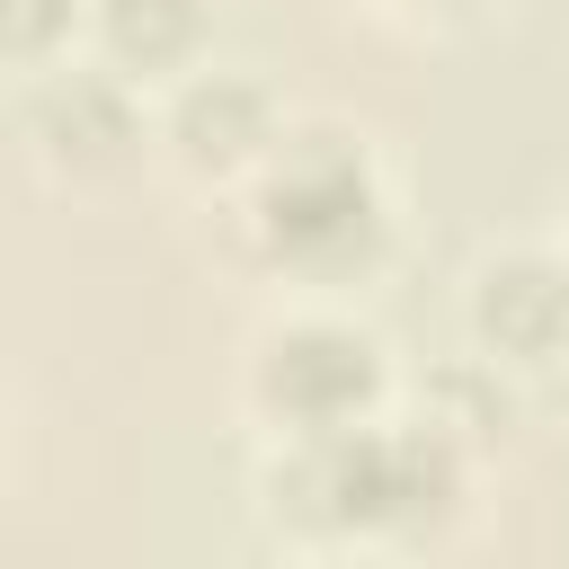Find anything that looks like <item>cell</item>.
I'll return each mask as SVG.
<instances>
[{
    "instance_id": "6da1fadb",
    "label": "cell",
    "mask_w": 569,
    "mask_h": 569,
    "mask_svg": "<svg viewBox=\"0 0 569 569\" xmlns=\"http://www.w3.org/2000/svg\"><path fill=\"white\" fill-rule=\"evenodd\" d=\"M498 453H480L418 382L311 445H249V525L284 560H409L445 551L489 480Z\"/></svg>"
},
{
    "instance_id": "7a4b0ae2",
    "label": "cell",
    "mask_w": 569,
    "mask_h": 569,
    "mask_svg": "<svg viewBox=\"0 0 569 569\" xmlns=\"http://www.w3.org/2000/svg\"><path fill=\"white\" fill-rule=\"evenodd\" d=\"M222 258L267 293L365 302L409 258V187L391 151L347 116H293L276 160L213 204Z\"/></svg>"
},
{
    "instance_id": "3957f363",
    "label": "cell",
    "mask_w": 569,
    "mask_h": 569,
    "mask_svg": "<svg viewBox=\"0 0 569 569\" xmlns=\"http://www.w3.org/2000/svg\"><path fill=\"white\" fill-rule=\"evenodd\" d=\"M409 391L391 338L373 329L365 302L338 293H267V311L240 329L231 356V418L249 445H311L382 418Z\"/></svg>"
},
{
    "instance_id": "277c9868",
    "label": "cell",
    "mask_w": 569,
    "mask_h": 569,
    "mask_svg": "<svg viewBox=\"0 0 569 569\" xmlns=\"http://www.w3.org/2000/svg\"><path fill=\"white\" fill-rule=\"evenodd\" d=\"M9 142L44 196L98 204L160 169V98L98 53L9 80Z\"/></svg>"
},
{
    "instance_id": "5b68a950",
    "label": "cell",
    "mask_w": 569,
    "mask_h": 569,
    "mask_svg": "<svg viewBox=\"0 0 569 569\" xmlns=\"http://www.w3.org/2000/svg\"><path fill=\"white\" fill-rule=\"evenodd\" d=\"M293 116H302V107H293L258 62H222V53H213V62H196L187 80L160 89V178L213 213L222 196H240V187L276 160V142L293 133Z\"/></svg>"
},
{
    "instance_id": "8992f818",
    "label": "cell",
    "mask_w": 569,
    "mask_h": 569,
    "mask_svg": "<svg viewBox=\"0 0 569 569\" xmlns=\"http://www.w3.org/2000/svg\"><path fill=\"white\" fill-rule=\"evenodd\" d=\"M453 338L525 391L569 373V249L551 231L480 240L453 276Z\"/></svg>"
},
{
    "instance_id": "52a82bcc",
    "label": "cell",
    "mask_w": 569,
    "mask_h": 569,
    "mask_svg": "<svg viewBox=\"0 0 569 569\" xmlns=\"http://www.w3.org/2000/svg\"><path fill=\"white\" fill-rule=\"evenodd\" d=\"M213 44H222V0H98L89 18V53L142 80L151 98L196 62H213Z\"/></svg>"
},
{
    "instance_id": "ba28073f",
    "label": "cell",
    "mask_w": 569,
    "mask_h": 569,
    "mask_svg": "<svg viewBox=\"0 0 569 569\" xmlns=\"http://www.w3.org/2000/svg\"><path fill=\"white\" fill-rule=\"evenodd\" d=\"M89 18H98V0H0V62H9V80L89 53Z\"/></svg>"
},
{
    "instance_id": "9c48e42d",
    "label": "cell",
    "mask_w": 569,
    "mask_h": 569,
    "mask_svg": "<svg viewBox=\"0 0 569 569\" xmlns=\"http://www.w3.org/2000/svg\"><path fill=\"white\" fill-rule=\"evenodd\" d=\"M329 9L373 36H400V44H462L507 18V0H329Z\"/></svg>"
},
{
    "instance_id": "30bf717a",
    "label": "cell",
    "mask_w": 569,
    "mask_h": 569,
    "mask_svg": "<svg viewBox=\"0 0 569 569\" xmlns=\"http://www.w3.org/2000/svg\"><path fill=\"white\" fill-rule=\"evenodd\" d=\"M551 240H560V249H569V204H560V222H551Z\"/></svg>"
}]
</instances>
